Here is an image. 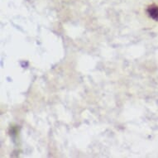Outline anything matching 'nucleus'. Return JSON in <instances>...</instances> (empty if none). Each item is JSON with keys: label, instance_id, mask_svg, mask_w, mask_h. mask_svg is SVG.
<instances>
[{"label": "nucleus", "instance_id": "1", "mask_svg": "<svg viewBox=\"0 0 158 158\" xmlns=\"http://www.w3.org/2000/svg\"><path fill=\"white\" fill-rule=\"evenodd\" d=\"M147 13L151 18L155 21H158V6L156 4L149 5L147 8Z\"/></svg>", "mask_w": 158, "mask_h": 158}]
</instances>
